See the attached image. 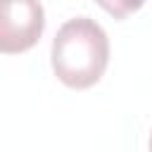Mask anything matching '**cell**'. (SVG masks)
<instances>
[{"instance_id":"2","label":"cell","mask_w":152,"mask_h":152,"mask_svg":"<svg viewBox=\"0 0 152 152\" xmlns=\"http://www.w3.org/2000/svg\"><path fill=\"white\" fill-rule=\"evenodd\" d=\"M45 28L40 0H0V52L19 55L31 50Z\"/></svg>"},{"instance_id":"4","label":"cell","mask_w":152,"mask_h":152,"mask_svg":"<svg viewBox=\"0 0 152 152\" xmlns=\"http://www.w3.org/2000/svg\"><path fill=\"white\" fill-rule=\"evenodd\" d=\"M150 152H152V138H150Z\"/></svg>"},{"instance_id":"1","label":"cell","mask_w":152,"mask_h":152,"mask_svg":"<svg viewBox=\"0 0 152 152\" xmlns=\"http://www.w3.org/2000/svg\"><path fill=\"white\" fill-rule=\"evenodd\" d=\"M52 71L76 90L95 86L109 64V38L90 17H74L59 26L52 38Z\"/></svg>"},{"instance_id":"3","label":"cell","mask_w":152,"mask_h":152,"mask_svg":"<svg viewBox=\"0 0 152 152\" xmlns=\"http://www.w3.org/2000/svg\"><path fill=\"white\" fill-rule=\"evenodd\" d=\"M95 2H97L104 12H109L114 19H124V17L138 12V10L145 5V0H95Z\"/></svg>"}]
</instances>
